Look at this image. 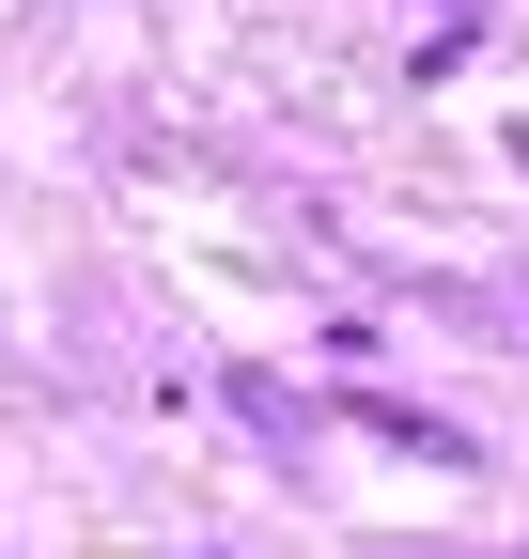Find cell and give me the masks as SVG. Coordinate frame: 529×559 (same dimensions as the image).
Returning <instances> with one entry per match:
<instances>
[{"mask_svg":"<svg viewBox=\"0 0 529 559\" xmlns=\"http://www.w3.org/2000/svg\"><path fill=\"white\" fill-rule=\"evenodd\" d=\"M343 419H358V436H389V451H436V466H468V436H451V419H421V404H389V389H358Z\"/></svg>","mask_w":529,"mask_h":559,"instance_id":"6da1fadb","label":"cell"},{"mask_svg":"<svg viewBox=\"0 0 529 559\" xmlns=\"http://www.w3.org/2000/svg\"><path fill=\"white\" fill-rule=\"evenodd\" d=\"M234 419H249V436H264V451H311V404H296L281 373H234Z\"/></svg>","mask_w":529,"mask_h":559,"instance_id":"7a4b0ae2","label":"cell"},{"mask_svg":"<svg viewBox=\"0 0 529 559\" xmlns=\"http://www.w3.org/2000/svg\"><path fill=\"white\" fill-rule=\"evenodd\" d=\"M451 16H483V0H451Z\"/></svg>","mask_w":529,"mask_h":559,"instance_id":"3957f363","label":"cell"}]
</instances>
